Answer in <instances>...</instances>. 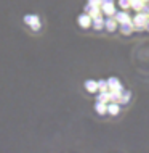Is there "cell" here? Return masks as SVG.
Wrapping results in <instances>:
<instances>
[{"instance_id": "6da1fadb", "label": "cell", "mask_w": 149, "mask_h": 153, "mask_svg": "<svg viewBox=\"0 0 149 153\" xmlns=\"http://www.w3.org/2000/svg\"><path fill=\"white\" fill-rule=\"evenodd\" d=\"M131 19H133L135 27H138V31H141L144 29L146 23L149 21V15H146L144 11H138V15H135V18H131Z\"/></svg>"}, {"instance_id": "7a4b0ae2", "label": "cell", "mask_w": 149, "mask_h": 153, "mask_svg": "<svg viewBox=\"0 0 149 153\" xmlns=\"http://www.w3.org/2000/svg\"><path fill=\"white\" fill-rule=\"evenodd\" d=\"M101 10H103V13L107 15V16H114L115 15L114 0H103L101 2Z\"/></svg>"}, {"instance_id": "3957f363", "label": "cell", "mask_w": 149, "mask_h": 153, "mask_svg": "<svg viewBox=\"0 0 149 153\" xmlns=\"http://www.w3.org/2000/svg\"><path fill=\"white\" fill-rule=\"evenodd\" d=\"M133 29H135L133 19H131V21H125V23H120V32H122V34L128 36V34H131V32H133Z\"/></svg>"}, {"instance_id": "277c9868", "label": "cell", "mask_w": 149, "mask_h": 153, "mask_svg": "<svg viewBox=\"0 0 149 153\" xmlns=\"http://www.w3.org/2000/svg\"><path fill=\"white\" fill-rule=\"evenodd\" d=\"M107 84H109V90H117V92L123 90L120 81H119L117 77H109V79H107Z\"/></svg>"}, {"instance_id": "5b68a950", "label": "cell", "mask_w": 149, "mask_h": 153, "mask_svg": "<svg viewBox=\"0 0 149 153\" xmlns=\"http://www.w3.org/2000/svg\"><path fill=\"white\" fill-rule=\"evenodd\" d=\"M104 27H106L109 32H114L115 29H117V19H115V18H111V16H109V18H106V19H104Z\"/></svg>"}, {"instance_id": "8992f818", "label": "cell", "mask_w": 149, "mask_h": 153, "mask_svg": "<svg viewBox=\"0 0 149 153\" xmlns=\"http://www.w3.org/2000/svg\"><path fill=\"white\" fill-rule=\"evenodd\" d=\"M79 24H80L82 27H90L92 26V16L88 13H84L79 16Z\"/></svg>"}, {"instance_id": "52a82bcc", "label": "cell", "mask_w": 149, "mask_h": 153, "mask_svg": "<svg viewBox=\"0 0 149 153\" xmlns=\"http://www.w3.org/2000/svg\"><path fill=\"white\" fill-rule=\"evenodd\" d=\"M119 111H120V103L117 102H109L107 103V113L109 114H119Z\"/></svg>"}, {"instance_id": "ba28073f", "label": "cell", "mask_w": 149, "mask_h": 153, "mask_svg": "<svg viewBox=\"0 0 149 153\" xmlns=\"http://www.w3.org/2000/svg\"><path fill=\"white\" fill-rule=\"evenodd\" d=\"M115 19L117 23H125V21H131V16L127 13V11H115Z\"/></svg>"}, {"instance_id": "9c48e42d", "label": "cell", "mask_w": 149, "mask_h": 153, "mask_svg": "<svg viewBox=\"0 0 149 153\" xmlns=\"http://www.w3.org/2000/svg\"><path fill=\"white\" fill-rule=\"evenodd\" d=\"M95 110H96V113H99V114H104V113H107V103H104V102H96V105H95Z\"/></svg>"}, {"instance_id": "30bf717a", "label": "cell", "mask_w": 149, "mask_h": 153, "mask_svg": "<svg viewBox=\"0 0 149 153\" xmlns=\"http://www.w3.org/2000/svg\"><path fill=\"white\" fill-rule=\"evenodd\" d=\"M85 89L88 90V92H96L98 90V82L96 81H93V79H90V81H87L85 82Z\"/></svg>"}, {"instance_id": "8fae6325", "label": "cell", "mask_w": 149, "mask_h": 153, "mask_svg": "<svg viewBox=\"0 0 149 153\" xmlns=\"http://www.w3.org/2000/svg\"><path fill=\"white\" fill-rule=\"evenodd\" d=\"M93 27H95L96 31L103 29V27H104V19H103L101 16H96V18H93Z\"/></svg>"}, {"instance_id": "7c38bea8", "label": "cell", "mask_w": 149, "mask_h": 153, "mask_svg": "<svg viewBox=\"0 0 149 153\" xmlns=\"http://www.w3.org/2000/svg\"><path fill=\"white\" fill-rule=\"evenodd\" d=\"M144 5H146V2H143V0H131V8H135L136 11H141Z\"/></svg>"}, {"instance_id": "4fadbf2b", "label": "cell", "mask_w": 149, "mask_h": 153, "mask_svg": "<svg viewBox=\"0 0 149 153\" xmlns=\"http://www.w3.org/2000/svg\"><path fill=\"white\" fill-rule=\"evenodd\" d=\"M98 100H99V102H104V103H109V90L99 94V95H98Z\"/></svg>"}, {"instance_id": "5bb4252c", "label": "cell", "mask_w": 149, "mask_h": 153, "mask_svg": "<svg viewBox=\"0 0 149 153\" xmlns=\"http://www.w3.org/2000/svg\"><path fill=\"white\" fill-rule=\"evenodd\" d=\"M130 97H131V94L130 92H123L122 90V97H120V105H125V103H128V100H130Z\"/></svg>"}, {"instance_id": "9a60e30c", "label": "cell", "mask_w": 149, "mask_h": 153, "mask_svg": "<svg viewBox=\"0 0 149 153\" xmlns=\"http://www.w3.org/2000/svg\"><path fill=\"white\" fill-rule=\"evenodd\" d=\"M98 90H101V92L109 90V84H107V81H98Z\"/></svg>"}, {"instance_id": "2e32d148", "label": "cell", "mask_w": 149, "mask_h": 153, "mask_svg": "<svg viewBox=\"0 0 149 153\" xmlns=\"http://www.w3.org/2000/svg\"><path fill=\"white\" fill-rule=\"evenodd\" d=\"M119 5H120L122 10H127V8L131 7V0H119Z\"/></svg>"}, {"instance_id": "e0dca14e", "label": "cell", "mask_w": 149, "mask_h": 153, "mask_svg": "<svg viewBox=\"0 0 149 153\" xmlns=\"http://www.w3.org/2000/svg\"><path fill=\"white\" fill-rule=\"evenodd\" d=\"M101 2L103 0H88L90 5H99V7H101Z\"/></svg>"}, {"instance_id": "ac0fdd59", "label": "cell", "mask_w": 149, "mask_h": 153, "mask_svg": "<svg viewBox=\"0 0 149 153\" xmlns=\"http://www.w3.org/2000/svg\"><path fill=\"white\" fill-rule=\"evenodd\" d=\"M144 29H146V31H149V21L146 23V26H144Z\"/></svg>"}, {"instance_id": "d6986e66", "label": "cell", "mask_w": 149, "mask_h": 153, "mask_svg": "<svg viewBox=\"0 0 149 153\" xmlns=\"http://www.w3.org/2000/svg\"><path fill=\"white\" fill-rule=\"evenodd\" d=\"M143 2H146V3H149V0H143Z\"/></svg>"}]
</instances>
